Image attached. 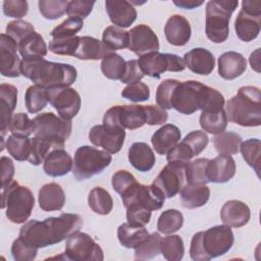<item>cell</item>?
Instances as JSON below:
<instances>
[{
  "mask_svg": "<svg viewBox=\"0 0 261 261\" xmlns=\"http://www.w3.org/2000/svg\"><path fill=\"white\" fill-rule=\"evenodd\" d=\"M17 49L18 44L12 38L6 34L0 35V72L3 76L17 77L21 74Z\"/></svg>",
  "mask_w": 261,
  "mask_h": 261,
  "instance_id": "cell-19",
  "label": "cell"
},
{
  "mask_svg": "<svg viewBox=\"0 0 261 261\" xmlns=\"http://www.w3.org/2000/svg\"><path fill=\"white\" fill-rule=\"evenodd\" d=\"M33 120L35 122V137L64 144L71 134V121L57 116L53 112L41 113Z\"/></svg>",
  "mask_w": 261,
  "mask_h": 261,
  "instance_id": "cell-12",
  "label": "cell"
},
{
  "mask_svg": "<svg viewBox=\"0 0 261 261\" xmlns=\"http://www.w3.org/2000/svg\"><path fill=\"white\" fill-rule=\"evenodd\" d=\"M184 216L176 209H167L163 211L157 221V229L163 234H171L181 228Z\"/></svg>",
  "mask_w": 261,
  "mask_h": 261,
  "instance_id": "cell-41",
  "label": "cell"
},
{
  "mask_svg": "<svg viewBox=\"0 0 261 261\" xmlns=\"http://www.w3.org/2000/svg\"><path fill=\"white\" fill-rule=\"evenodd\" d=\"M48 101L58 112L59 116L70 120L80 111L81 96L70 87H54L47 89Z\"/></svg>",
  "mask_w": 261,
  "mask_h": 261,
  "instance_id": "cell-15",
  "label": "cell"
},
{
  "mask_svg": "<svg viewBox=\"0 0 261 261\" xmlns=\"http://www.w3.org/2000/svg\"><path fill=\"white\" fill-rule=\"evenodd\" d=\"M250 217V208L239 200H229L220 209V218L229 227H242L249 222Z\"/></svg>",
  "mask_w": 261,
  "mask_h": 261,
  "instance_id": "cell-23",
  "label": "cell"
},
{
  "mask_svg": "<svg viewBox=\"0 0 261 261\" xmlns=\"http://www.w3.org/2000/svg\"><path fill=\"white\" fill-rule=\"evenodd\" d=\"M144 110L146 114V123L149 125L163 124L168 118L166 110L158 105H146L144 106Z\"/></svg>",
  "mask_w": 261,
  "mask_h": 261,
  "instance_id": "cell-61",
  "label": "cell"
},
{
  "mask_svg": "<svg viewBox=\"0 0 261 261\" xmlns=\"http://www.w3.org/2000/svg\"><path fill=\"white\" fill-rule=\"evenodd\" d=\"M144 77V73L140 69L138 59H130L126 61L125 70L123 73V76L121 77V82L127 85L135 84L140 82Z\"/></svg>",
  "mask_w": 261,
  "mask_h": 261,
  "instance_id": "cell-62",
  "label": "cell"
},
{
  "mask_svg": "<svg viewBox=\"0 0 261 261\" xmlns=\"http://www.w3.org/2000/svg\"><path fill=\"white\" fill-rule=\"evenodd\" d=\"M84 25V21L76 17H67L60 24L55 27L51 32V37L53 39H65L71 38L79 33Z\"/></svg>",
  "mask_w": 261,
  "mask_h": 261,
  "instance_id": "cell-50",
  "label": "cell"
},
{
  "mask_svg": "<svg viewBox=\"0 0 261 261\" xmlns=\"http://www.w3.org/2000/svg\"><path fill=\"white\" fill-rule=\"evenodd\" d=\"M68 2L66 0H40L39 11L44 18L54 20L66 12Z\"/></svg>",
  "mask_w": 261,
  "mask_h": 261,
  "instance_id": "cell-48",
  "label": "cell"
},
{
  "mask_svg": "<svg viewBox=\"0 0 261 261\" xmlns=\"http://www.w3.org/2000/svg\"><path fill=\"white\" fill-rule=\"evenodd\" d=\"M233 232L227 225H215L195 233L191 241L190 256L194 261H208L227 253L233 245Z\"/></svg>",
  "mask_w": 261,
  "mask_h": 261,
  "instance_id": "cell-4",
  "label": "cell"
},
{
  "mask_svg": "<svg viewBox=\"0 0 261 261\" xmlns=\"http://www.w3.org/2000/svg\"><path fill=\"white\" fill-rule=\"evenodd\" d=\"M89 139L93 145L103 148L109 154H116L124 143L125 130L121 127L97 124L90 129Z\"/></svg>",
  "mask_w": 261,
  "mask_h": 261,
  "instance_id": "cell-17",
  "label": "cell"
},
{
  "mask_svg": "<svg viewBox=\"0 0 261 261\" xmlns=\"http://www.w3.org/2000/svg\"><path fill=\"white\" fill-rule=\"evenodd\" d=\"M149 236L144 226H134L128 222L120 224L117 228V238L119 243L128 249H135Z\"/></svg>",
  "mask_w": 261,
  "mask_h": 261,
  "instance_id": "cell-35",
  "label": "cell"
},
{
  "mask_svg": "<svg viewBox=\"0 0 261 261\" xmlns=\"http://www.w3.org/2000/svg\"><path fill=\"white\" fill-rule=\"evenodd\" d=\"M9 132L14 136L29 137L35 132V122L25 113H14L9 124Z\"/></svg>",
  "mask_w": 261,
  "mask_h": 261,
  "instance_id": "cell-49",
  "label": "cell"
},
{
  "mask_svg": "<svg viewBox=\"0 0 261 261\" xmlns=\"http://www.w3.org/2000/svg\"><path fill=\"white\" fill-rule=\"evenodd\" d=\"M111 155L91 146H82L76 149L73 159L72 173L77 180L88 179L101 173L111 163Z\"/></svg>",
  "mask_w": 261,
  "mask_h": 261,
  "instance_id": "cell-8",
  "label": "cell"
},
{
  "mask_svg": "<svg viewBox=\"0 0 261 261\" xmlns=\"http://www.w3.org/2000/svg\"><path fill=\"white\" fill-rule=\"evenodd\" d=\"M140 69L144 75L159 79L165 71L179 72L186 68L184 58L172 53L152 52L138 59Z\"/></svg>",
  "mask_w": 261,
  "mask_h": 261,
  "instance_id": "cell-10",
  "label": "cell"
},
{
  "mask_svg": "<svg viewBox=\"0 0 261 261\" xmlns=\"http://www.w3.org/2000/svg\"><path fill=\"white\" fill-rule=\"evenodd\" d=\"M186 166L187 164L185 163L168 162V164L161 169L160 173L153 180V185L160 189L165 198L174 197L188 184Z\"/></svg>",
  "mask_w": 261,
  "mask_h": 261,
  "instance_id": "cell-16",
  "label": "cell"
},
{
  "mask_svg": "<svg viewBox=\"0 0 261 261\" xmlns=\"http://www.w3.org/2000/svg\"><path fill=\"white\" fill-rule=\"evenodd\" d=\"M89 207L97 214L108 215L113 208V200L105 189L96 187L89 193L88 196Z\"/></svg>",
  "mask_w": 261,
  "mask_h": 261,
  "instance_id": "cell-38",
  "label": "cell"
},
{
  "mask_svg": "<svg viewBox=\"0 0 261 261\" xmlns=\"http://www.w3.org/2000/svg\"><path fill=\"white\" fill-rule=\"evenodd\" d=\"M160 253L166 260L179 261L184 257L185 247L182 239L177 234H167L161 238Z\"/></svg>",
  "mask_w": 261,
  "mask_h": 261,
  "instance_id": "cell-39",
  "label": "cell"
},
{
  "mask_svg": "<svg viewBox=\"0 0 261 261\" xmlns=\"http://www.w3.org/2000/svg\"><path fill=\"white\" fill-rule=\"evenodd\" d=\"M240 151L244 160L251 166L259 176L260 173V155H261V142L259 139H249L242 142Z\"/></svg>",
  "mask_w": 261,
  "mask_h": 261,
  "instance_id": "cell-45",
  "label": "cell"
},
{
  "mask_svg": "<svg viewBox=\"0 0 261 261\" xmlns=\"http://www.w3.org/2000/svg\"><path fill=\"white\" fill-rule=\"evenodd\" d=\"M17 103V89L10 84L0 85V105H1V138L4 139Z\"/></svg>",
  "mask_w": 261,
  "mask_h": 261,
  "instance_id": "cell-28",
  "label": "cell"
},
{
  "mask_svg": "<svg viewBox=\"0 0 261 261\" xmlns=\"http://www.w3.org/2000/svg\"><path fill=\"white\" fill-rule=\"evenodd\" d=\"M1 188H5L12 181L14 175V164L13 161L6 156L1 157Z\"/></svg>",
  "mask_w": 261,
  "mask_h": 261,
  "instance_id": "cell-63",
  "label": "cell"
},
{
  "mask_svg": "<svg viewBox=\"0 0 261 261\" xmlns=\"http://www.w3.org/2000/svg\"><path fill=\"white\" fill-rule=\"evenodd\" d=\"M95 1H85V0H73L69 1L66 9V14L68 17L86 18L93 10Z\"/></svg>",
  "mask_w": 261,
  "mask_h": 261,
  "instance_id": "cell-58",
  "label": "cell"
},
{
  "mask_svg": "<svg viewBox=\"0 0 261 261\" xmlns=\"http://www.w3.org/2000/svg\"><path fill=\"white\" fill-rule=\"evenodd\" d=\"M161 236L158 232L149 233V236L135 248L136 260H149L160 253Z\"/></svg>",
  "mask_w": 261,
  "mask_h": 261,
  "instance_id": "cell-46",
  "label": "cell"
},
{
  "mask_svg": "<svg viewBox=\"0 0 261 261\" xmlns=\"http://www.w3.org/2000/svg\"><path fill=\"white\" fill-rule=\"evenodd\" d=\"M27 110L30 113H38L44 109L48 103L47 89L39 85L30 86L24 95Z\"/></svg>",
  "mask_w": 261,
  "mask_h": 261,
  "instance_id": "cell-40",
  "label": "cell"
},
{
  "mask_svg": "<svg viewBox=\"0 0 261 261\" xmlns=\"http://www.w3.org/2000/svg\"><path fill=\"white\" fill-rule=\"evenodd\" d=\"M18 51L22 59H38L47 55L48 48L43 37L34 32L18 43Z\"/></svg>",
  "mask_w": 261,
  "mask_h": 261,
  "instance_id": "cell-33",
  "label": "cell"
},
{
  "mask_svg": "<svg viewBox=\"0 0 261 261\" xmlns=\"http://www.w3.org/2000/svg\"><path fill=\"white\" fill-rule=\"evenodd\" d=\"M173 3L184 9H194L196 7H199L200 5H202L204 2L198 1V0H174Z\"/></svg>",
  "mask_w": 261,
  "mask_h": 261,
  "instance_id": "cell-64",
  "label": "cell"
},
{
  "mask_svg": "<svg viewBox=\"0 0 261 261\" xmlns=\"http://www.w3.org/2000/svg\"><path fill=\"white\" fill-rule=\"evenodd\" d=\"M260 25L261 1H243L242 9L234 21V30L238 38L244 42L253 41L260 33Z\"/></svg>",
  "mask_w": 261,
  "mask_h": 261,
  "instance_id": "cell-9",
  "label": "cell"
},
{
  "mask_svg": "<svg viewBox=\"0 0 261 261\" xmlns=\"http://www.w3.org/2000/svg\"><path fill=\"white\" fill-rule=\"evenodd\" d=\"M82 226L83 218L79 214L62 213L58 217H48L42 221H28L20 227L18 237L28 245L40 249L68 239Z\"/></svg>",
  "mask_w": 261,
  "mask_h": 261,
  "instance_id": "cell-1",
  "label": "cell"
},
{
  "mask_svg": "<svg viewBox=\"0 0 261 261\" xmlns=\"http://www.w3.org/2000/svg\"><path fill=\"white\" fill-rule=\"evenodd\" d=\"M38 201L42 210L58 211L65 204V194L60 185L56 182L46 184L39 190Z\"/></svg>",
  "mask_w": 261,
  "mask_h": 261,
  "instance_id": "cell-29",
  "label": "cell"
},
{
  "mask_svg": "<svg viewBox=\"0 0 261 261\" xmlns=\"http://www.w3.org/2000/svg\"><path fill=\"white\" fill-rule=\"evenodd\" d=\"M164 35L169 44L173 46H184L191 39V24L182 15H171L165 23Z\"/></svg>",
  "mask_w": 261,
  "mask_h": 261,
  "instance_id": "cell-20",
  "label": "cell"
},
{
  "mask_svg": "<svg viewBox=\"0 0 261 261\" xmlns=\"http://www.w3.org/2000/svg\"><path fill=\"white\" fill-rule=\"evenodd\" d=\"M107 14L113 24L118 28H128L137 18V10L125 0H106Z\"/></svg>",
  "mask_w": 261,
  "mask_h": 261,
  "instance_id": "cell-21",
  "label": "cell"
},
{
  "mask_svg": "<svg viewBox=\"0 0 261 261\" xmlns=\"http://www.w3.org/2000/svg\"><path fill=\"white\" fill-rule=\"evenodd\" d=\"M35 32V28L29 21L16 19L8 22L6 25V35L12 38L17 44L23 40L28 35Z\"/></svg>",
  "mask_w": 261,
  "mask_h": 261,
  "instance_id": "cell-53",
  "label": "cell"
},
{
  "mask_svg": "<svg viewBox=\"0 0 261 261\" xmlns=\"http://www.w3.org/2000/svg\"><path fill=\"white\" fill-rule=\"evenodd\" d=\"M20 73L35 85L46 89L54 87H69L77 76L74 66L67 63L52 62L44 58L22 59Z\"/></svg>",
  "mask_w": 261,
  "mask_h": 261,
  "instance_id": "cell-3",
  "label": "cell"
},
{
  "mask_svg": "<svg viewBox=\"0 0 261 261\" xmlns=\"http://www.w3.org/2000/svg\"><path fill=\"white\" fill-rule=\"evenodd\" d=\"M128 32L115 25L107 27L102 35V42L112 51L128 47Z\"/></svg>",
  "mask_w": 261,
  "mask_h": 261,
  "instance_id": "cell-44",
  "label": "cell"
},
{
  "mask_svg": "<svg viewBox=\"0 0 261 261\" xmlns=\"http://www.w3.org/2000/svg\"><path fill=\"white\" fill-rule=\"evenodd\" d=\"M80 44V37L74 36L65 39H52L49 42L48 49L57 55L74 56Z\"/></svg>",
  "mask_w": 261,
  "mask_h": 261,
  "instance_id": "cell-51",
  "label": "cell"
},
{
  "mask_svg": "<svg viewBox=\"0 0 261 261\" xmlns=\"http://www.w3.org/2000/svg\"><path fill=\"white\" fill-rule=\"evenodd\" d=\"M186 67L194 73L200 75L210 74L215 66V58L213 54L205 48H194L187 52L184 56Z\"/></svg>",
  "mask_w": 261,
  "mask_h": 261,
  "instance_id": "cell-24",
  "label": "cell"
},
{
  "mask_svg": "<svg viewBox=\"0 0 261 261\" xmlns=\"http://www.w3.org/2000/svg\"><path fill=\"white\" fill-rule=\"evenodd\" d=\"M179 82L176 80H164L159 84L156 91V102L163 109H171V98L174 88Z\"/></svg>",
  "mask_w": 261,
  "mask_h": 261,
  "instance_id": "cell-52",
  "label": "cell"
},
{
  "mask_svg": "<svg viewBox=\"0 0 261 261\" xmlns=\"http://www.w3.org/2000/svg\"><path fill=\"white\" fill-rule=\"evenodd\" d=\"M180 137L181 133L176 125L166 123L153 134L151 143L158 154L166 155L178 144Z\"/></svg>",
  "mask_w": 261,
  "mask_h": 261,
  "instance_id": "cell-27",
  "label": "cell"
},
{
  "mask_svg": "<svg viewBox=\"0 0 261 261\" xmlns=\"http://www.w3.org/2000/svg\"><path fill=\"white\" fill-rule=\"evenodd\" d=\"M128 49L139 57L152 52H158V37L147 24L134 27L128 32Z\"/></svg>",
  "mask_w": 261,
  "mask_h": 261,
  "instance_id": "cell-18",
  "label": "cell"
},
{
  "mask_svg": "<svg viewBox=\"0 0 261 261\" xmlns=\"http://www.w3.org/2000/svg\"><path fill=\"white\" fill-rule=\"evenodd\" d=\"M128 161L133 167L141 172L150 171L155 162V154L151 147L144 142H136L128 149Z\"/></svg>",
  "mask_w": 261,
  "mask_h": 261,
  "instance_id": "cell-31",
  "label": "cell"
},
{
  "mask_svg": "<svg viewBox=\"0 0 261 261\" xmlns=\"http://www.w3.org/2000/svg\"><path fill=\"white\" fill-rule=\"evenodd\" d=\"M102 41L90 37H80V44L73 57L82 60H99L113 53Z\"/></svg>",
  "mask_w": 261,
  "mask_h": 261,
  "instance_id": "cell-30",
  "label": "cell"
},
{
  "mask_svg": "<svg viewBox=\"0 0 261 261\" xmlns=\"http://www.w3.org/2000/svg\"><path fill=\"white\" fill-rule=\"evenodd\" d=\"M121 196L123 206L126 208L129 205H140L150 211L159 210L162 208L165 196L155 185H142L136 181Z\"/></svg>",
  "mask_w": 261,
  "mask_h": 261,
  "instance_id": "cell-14",
  "label": "cell"
},
{
  "mask_svg": "<svg viewBox=\"0 0 261 261\" xmlns=\"http://www.w3.org/2000/svg\"><path fill=\"white\" fill-rule=\"evenodd\" d=\"M171 107L186 115L193 114L197 110L218 111L224 109L223 95L197 81L178 83L174 88L171 98Z\"/></svg>",
  "mask_w": 261,
  "mask_h": 261,
  "instance_id": "cell-2",
  "label": "cell"
},
{
  "mask_svg": "<svg viewBox=\"0 0 261 261\" xmlns=\"http://www.w3.org/2000/svg\"><path fill=\"white\" fill-rule=\"evenodd\" d=\"M73 160L63 148L55 149L49 153L43 162L44 172L52 177L66 175L71 171Z\"/></svg>",
  "mask_w": 261,
  "mask_h": 261,
  "instance_id": "cell-25",
  "label": "cell"
},
{
  "mask_svg": "<svg viewBox=\"0 0 261 261\" xmlns=\"http://www.w3.org/2000/svg\"><path fill=\"white\" fill-rule=\"evenodd\" d=\"M121 96L133 102H143L150 98L149 87L141 82L127 85L121 92Z\"/></svg>",
  "mask_w": 261,
  "mask_h": 261,
  "instance_id": "cell-56",
  "label": "cell"
},
{
  "mask_svg": "<svg viewBox=\"0 0 261 261\" xmlns=\"http://www.w3.org/2000/svg\"><path fill=\"white\" fill-rule=\"evenodd\" d=\"M236 174V162L231 156L218 155L209 160L207 177L209 182L224 184L229 181Z\"/></svg>",
  "mask_w": 261,
  "mask_h": 261,
  "instance_id": "cell-22",
  "label": "cell"
},
{
  "mask_svg": "<svg viewBox=\"0 0 261 261\" xmlns=\"http://www.w3.org/2000/svg\"><path fill=\"white\" fill-rule=\"evenodd\" d=\"M181 141H184L193 151L194 155H199L208 145V136L203 130H193L189 133Z\"/></svg>",
  "mask_w": 261,
  "mask_h": 261,
  "instance_id": "cell-57",
  "label": "cell"
},
{
  "mask_svg": "<svg viewBox=\"0 0 261 261\" xmlns=\"http://www.w3.org/2000/svg\"><path fill=\"white\" fill-rule=\"evenodd\" d=\"M63 147L64 144L60 142L34 137L31 139V155L28 161L33 165H40L44 162L50 152Z\"/></svg>",
  "mask_w": 261,
  "mask_h": 261,
  "instance_id": "cell-34",
  "label": "cell"
},
{
  "mask_svg": "<svg viewBox=\"0 0 261 261\" xmlns=\"http://www.w3.org/2000/svg\"><path fill=\"white\" fill-rule=\"evenodd\" d=\"M209 159L197 158L189 162L186 166V176L188 184H201L206 185L209 182L207 177V166Z\"/></svg>",
  "mask_w": 261,
  "mask_h": 261,
  "instance_id": "cell-47",
  "label": "cell"
},
{
  "mask_svg": "<svg viewBox=\"0 0 261 261\" xmlns=\"http://www.w3.org/2000/svg\"><path fill=\"white\" fill-rule=\"evenodd\" d=\"M242 142V137L233 132H222L213 138V145L220 155L237 154Z\"/></svg>",
  "mask_w": 261,
  "mask_h": 261,
  "instance_id": "cell-37",
  "label": "cell"
},
{
  "mask_svg": "<svg viewBox=\"0 0 261 261\" xmlns=\"http://www.w3.org/2000/svg\"><path fill=\"white\" fill-rule=\"evenodd\" d=\"M5 147L9 155L17 161L29 160L31 155V139L11 135L6 139Z\"/></svg>",
  "mask_w": 261,
  "mask_h": 261,
  "instance_id": "cell-43",
  "label": "cell"
},
{
  "mask_svg": "<svg viewBox=\"0 0 261 261\" xmlns=\"http://www.w3.org/2000/svg\"><path fill=\"white\" fill-rule=\"evenodd\" d=\"M38 249L28 245L19 237L13 241L11 246V254L16 261H32L37 257Z\"/></svg>",
  "mask_w": 261,
  "mask_h": 261,
  "instance_id": "cell-55",
  "label": "cell"
},
{
  "mask_svg": "<svg viewBox=\"0 0 261 261\" xmlns=\"http://www.w3.org/2000/svg\"><path fill=\"white\" fill-rule=\"evenodd\" d=\"M227 121L224 109L218 111H202L199 118L201 127L212 135H218L224 132Z\"/></svg>",
  "mask_w": 261,
  "mask_h": 261,
  "instance_id": "cell-36",
  "label": "cell"
},
{
  "mask_svg": "<svg viewBox=\"0 0 261 261\" xmlns=\"http://www.w3.org/2000/svg\"><path fill=\"white\" fill-rule=\"evenodd\" d=\"M246 68L247 61L239 52H224L218 58V73L224 80L231 81L241 76Z\"/></svg>",
  "mask_w": 261,
  "mask_h": 261,
  "instance_id": "cell-26",
  "label": "cell"
},
{
  "mask_svg": "<svg viewBox=\"0 0 261 261\" xmlns=\"http://www.w3.org/2000/svg\"><path fill=\"white\" fill-rule=\"evenodd\" d=\"M2 209H6V217L13 223L25 222L32 214L35 206V198L32 191L12 180L2 189Z\"/></svg>",
  "mask_w": 261,
  "mask_h": 261,
  "instance_id": "cell-6",
  "label": "cell"
},
{
  "mask_svg": "<svg viewBox=\"0 0 261 261\" xmlns=\"http://www.w3.org/2000/svg\"><path fill=\"white\" fill-rule=\"evenodd\" d=\"M136 181V177L127 170H118L112 175L111 178L112 188L119 195H122Z\"/></svg>",
  "mask_w": 261,
  "mask_h": 261,
  "instance_id": "cell-59",
  "label": "cell"
},
{
  "mask_svg": "<svg viewBox=\"0 0 261 261\" xmlns=\"http://www.w3.org/2000/svg\"><path fill=\"white\" fill-rule=\"evenodd\" d=\"M29 3L25 0H5L3 2V13L8 17L20 18L27 15Z\"/></svg>",
  "mask_w": 261,
  "mask_h": 261,
  "instance_id": "cell-60",
  "label": "cell"
},
{
  "mask_svg": "<svg viewBox=\"0 0 261 261\" xmlns=\"http://www.w3.org/2000/svg\"><path fill=\"white\" fill-rule=\"evenodd\" d=\"M181 206L187 209H196L204 206L210 197V190L206 185L187 184L181 191Z\"/></svg>",
  "mask_w": 261,
  "mask_h": 261,
  "instance_id": "cell-32",
  "label": "cell"
},
{
  "mask_svg": "<svg viewBox=\"0 0 261 261\" xmlns=\"http://www.w3.org/2000/svg\"><path fill=\"white\" fill-rule=\"evenodd\" d=\"M126 209V220L134 226H145L151 219V212L140 205H129Z\"/></svg>",
  "mask_w": 261,
  "mask_h": 261,
  "instance_id": "cell-54",
  "label": "cell"
},
{
  "mask_svg": "<svg viewBox=\"0 0 261 261\" xmlns=\"http://www.w3.org/2000/svg\"><path fill=\"white\" fill-rule=\"evenodd\" d=\"M227 120L246 127L261 124V93L253 86L241 87L225 106Z\"/></svg>",
  "mask_w": 261,
  "mask_h": 261,
  "instance_id": "cell-5",
  "label": "cell"
},
{
  "mask_svg": "<svg viewBox=\"0 0 261 261\" xmlns=\"http://www.w3.org/2000/svg\"><path fill=\"white\" fill-rule=\"evenodd\" d=\"M146 123V114L143 105H115L109 108L103 117V124L136 129Z\"/></svg>",
  "mask_w": 261,
  "mask_h": 261,
  "instance_id": "cell-11",
  "label": "cell"
},
{
  "mask_svg": "<svg viewBox=\"0 0 261 261\" xmlns=\"http://www.w3.org/2000/svg\"><path fill=\"white\" fill-rule=\"evenodd\" d=\"M65 256L66 259L73 261H102L104 259L100 245L88 233L81 231L74 232L67 239Z\"/></svg>",
  "mask_w": 261,
  "mask_h": 261,
  "instance_id": "cell-13",
  "label": "cell"
},
{
  "mask_svg": "<svg viewBox=\"0 0 261 261\" xmlns=\"http://www.w3.org/2000/svg\"><path fill=\"white\" fill-rule=\"evenodd\" d=\"M239 1L212 0L206 5L205 33L213 43H223L229 35V20Z\"/></svg>",
  "mask_w": 261,
  "mask_h": 261,
  "instance_id": "cell-7",
  "label": "cell"
},
{
  "mask_svg": "<svg viewBox=\"0 0 261 261\" xmlns=\"http://www.w3.org/2000/svg\"><path fill=\"white\" fill-rule=\"evenodd\" d=\"M126 61L116 53L105 56L101 62V71L109 80H121L125 70Z\"/></svg>",
  "mask_w": 261,
  "mask_h": 261,
  "instance_id": "cell-42",
  "label": "cell"
}]
</instances>
